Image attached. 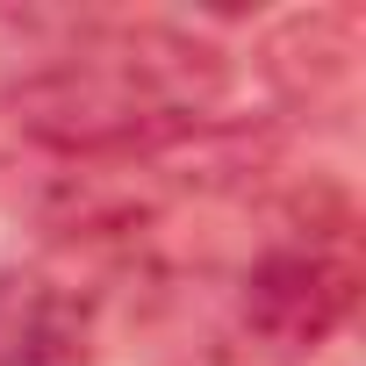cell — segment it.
I'll use <instances>...</instances> for the list:
<instances>
[{
	"instance_id": "6da1fadb",
	"label": "cell",
	"mask_w": 366,
	"mask_h": 366,
	"mask_svg": "<svg viewBox=\"0 0 366 366\" xmlns=\"http://www.w3.org/2000/svg\"><path fill=\"white\" fill-rule=\"evenodd\" d=\"M230 94L223 44L172 22L86 15L72 51L8 108L22 137L58 158H158L216 122Z\"/></svg>"
},
{
	"instance_id": "7a4b0ae2",
	"label": "cell",
	"mask_w": 366,
	"mask_h": 366,
	"mask_svg": "<svg viewBox=\"0 0 366 366\" xmlns=\"http://www.w3.org/2000/svg\"><path fill=\"white\" fill-rule=\"evenodd\" d=\"M352 302H359V244H352L345 202H330V216L309 209V216L280 223L237 287L244 330L273 352H316L352 316Z\"/></svg>"
},
{
	"instance_id": "3957f363",
	"label": "cell",
	"mask_w": 366,
	"mask_h": 366,
	"mask_svg": "<svg viewBox=\"0 0 366 366\" xmlns=\"http://www.w3.org/2000/svg\"><path fill=\"white\" fill-rule=\"evenodd\" d=\"M101 309L51 273H0V366H94Z\"/></svg>"
},
{
	"instance_id": "277c9868",
	"label": "cell",
	"mask_w": 366,
	"mask_h": 366,
	"mask_svg": "<svg viewBox=\"0 0 366 366\" xmlns=\"http://www.w3.org/2000/svg\"><path fill=\"white\" fill-rule=\"evenodd\" d=\"M352 58H359V22L323 8V15H287L273 36H266V86L287 101V108H309L323 101L330 86L352 79Z\"/></svg>"
},
{
	"instance_id": "5b68a950",
	"label": "cell",
	"mask_w": 366,
	"mask_h": 366,
	"mask_svg": "<svg viewBox=\"0 0 366 366\" xmlns=\"http://www.w3.org/2000/svg\"><path fill=\"white\" fill-rule=\"evenodd\" d=\"M86 29L79 8H0V108H15Z\"/></svg>"
}]
</instances>
